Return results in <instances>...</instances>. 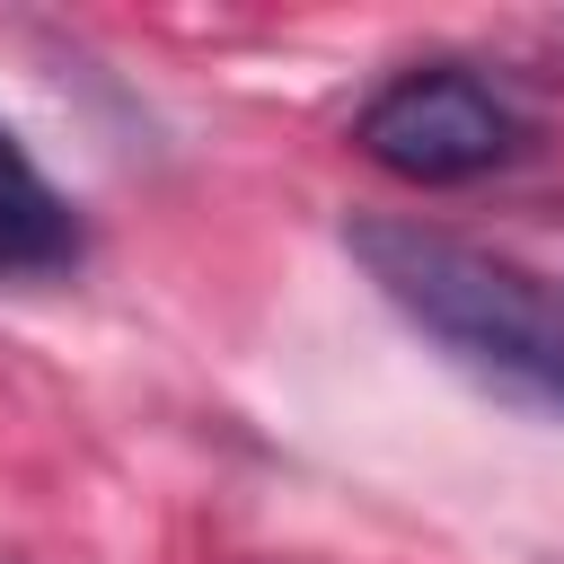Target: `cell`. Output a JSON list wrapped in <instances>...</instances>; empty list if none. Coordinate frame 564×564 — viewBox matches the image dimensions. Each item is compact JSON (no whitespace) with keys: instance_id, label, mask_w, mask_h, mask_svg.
I'll list each match as a JSON object with an SVG mask.
<instances>
[{"instance_id":"6da1fadb","label":"cell","mask_w":564,"mask_h":564,"mask_svg":"<svg viewBox=\"0 0 564 564\" xmlns=\"http://www.w3.org/2000/svg\"><path fill=\"white\" fill-rule=\"evenodd\" d=\"M344 247L449 370L529 414H564V300L538 273L432 220H379V212L344 220Z\"/></svg>"},{"instance_id":"7a4b0ae2","label":"cell","mask_w":564,"mask_h":564,"mask_svg":"<svg viewBox=\"0 0 564 564\" xmlns=\"http://www.w3.org/2000/svg\"><path fill=\"white\" fill-rule=\"evenodd\" d=\"M352 141L370 167L405 176V185H467V176H494L502 159H520L529 123L511 115L502 88H485L476 70L458 62H423V70H397L361 115H352Z\"/></svg>"},{"instance_id":"3957f363","label":"cell","mask_w":564,"mask_h":564,"mask_svg":"<svg viewBox=\"0 0 564 564\" xmlns=\"http://www.w3.org/2000/svg\"><path fill=\"white\" fill-rule=\"evenodd\" d=\"M79 256V220L70 203L44 185V167L18 150V132L0 123V273H53Z\"/></svg>"}]
</instances>
